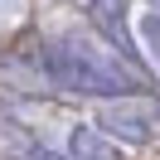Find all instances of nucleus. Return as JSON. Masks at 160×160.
<instances>
[{"mask_svg": "<svg viewBox=\"0 0 160 160\" xmlns=\"http://www.w3.org/2000/svg\"><path fill=\"white\" fill-rule=\"evenodd\" d=\"M44 78L73 97H131L141 78L88 34H58L44 49Z\"/></svg>", "mask_w": 160, "mask_h": 160, "instance_id": "f257e3e1", "label": "nucleus"}, {"mask_svg": "<svg viewBox=\"0 0 160 160\" xmlns=\"http://www.w3.org/2000/svg\"><path fill=\"white\" fill-rule=\"evenodd\" d=\"M97 131H107L112 141H126V146H146L160 136V102H150V97L107 102L97 112Z\"/></svg>", "mask_w": 160, "mask_h": 160, "instance_id": "f03ea898", "label": "nucleus"}, {"mask_svg": "<svg viewBox=\"0 0 160 160\" xmlns=\"http://www.w3.org/2000/svg\"><path fill=\"white\" fill-rule=\"evenodd\" d=\"M92 24H97L102 39H112L117 53H136L131 49V34H126V0H92Z\"/></svg>", "mask_w": 160, "mask_h": 160, "instance_id": "7ed1b4c3", "label": "nucleus"}, {"mask_svg": "<svg viewBox=\"0 0 160 160\" xmlns=\"http://www.w3.org/2000/svg\"><path fill=\"white\" fill-rule=\"evenodd\" d=\"M68 160H121V150L112 146V136L107 131H97V126H73L68 131Z\"/></svg>", "mask_w": 160, "mask_h": 160, "instance_id": "20e7f679", "label": "nucleus"}, {"mask_svg": "<svg viewBox=\"0 0 160 160\" xmlns=\"http://www.w3.org/2000/svg\"><path fill=\"white\" fill-rule=\"evenodd\" d=\"M136 34H141V44H146V53H150V63L160 68V10H146L136 20Z\"/></svg>", "mask_w": 160, "mask_h": 160, "instance_id": "39448f33", "label": "nucleus"}]
</instances>
